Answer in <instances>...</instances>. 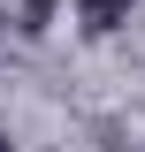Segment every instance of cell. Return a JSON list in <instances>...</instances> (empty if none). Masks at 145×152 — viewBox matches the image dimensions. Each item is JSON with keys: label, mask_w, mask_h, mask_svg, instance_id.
<instances>
[{"label": "cell", "mask_w": 145, "mask_h": 152, "mask_svg": "<svg viewBox=\"0 0 145 152\" xmlns=\"http://www.w3.org/2000/svg\"><path fill=\"white\" fill-rule=\"evenodd\" d=\"M0 152H8V137H0Z\"/></svg>", "instance_id": "obj_1"}]
</instances>
